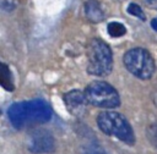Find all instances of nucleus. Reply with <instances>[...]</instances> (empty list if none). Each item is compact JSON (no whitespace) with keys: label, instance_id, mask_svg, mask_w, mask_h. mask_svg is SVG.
Segmentation results:
<instances>
[{"label":"nucleus","instance_id":"7","mask_svg":"<svg viewBox=\"0 0 157 154\" xmlns=\"http://www.w3.org/2000/svg\"><path fill=\"white\" fill-rule=\"evenodd\" d=\"M64 101H65L66 108L74 115H81L85 111L86 104L88 103L85 93H82V92H80L77 89H74V90L67 92L64 95Z\"/></svg>","mask_w":157,"mask_h":154},{"label":"nucleus","instance_id":"1","mask_svg":"<svg viewBox=\"0 0 157 154\" xmlns=\"http://www.w3.org/2000/svg\"><path fill=\"white\" fill-rule=\"evenodd\" d=\"M7 114L10 122L17 130L44 123L52 119V109L42 99L15 103L9 108Z\"/></svg>","mask_w":157,"mask_h":154},{"label":"nucleus","instance_id":"6","mask_svg":"<svg viewBox=\"0 0 157 154\" xmlns=\"http://www.w3.org/2000/svg\"><path fill=\"white\" fill-rule=\"evenodd\" d=\"M28 149L36 154L52 153L55 150V139L50 132L45 130L36 131L29 139Z\"/></svg>","mask_w":157,"mask_h":154},{"label":"nucleus","instance_id":"11","mask_svg":"<svg viewBox=\"0 0 157 154\" xmlns=\"http://www.w3.org/2000/svg\"><path fill=\"white\" fill-rule=\"evenodd\" d=\"M128 12L135 17H139L141 20H145V16H144V11L141 10V7L136 4H130L129 7H128Z\"/></svg>","mask_w":157,"mask_h":154},{"label":"nucleus","instance_id":"12","mask_svg":"<svg viewBox=\"0 0 157 154\" xmlns=\"http://www.w3.org/2000/svg\"><path fill=\"white\" fill-rule=\"evenodd\" d=\"M148 7L151 9H157V0H142Z\"/></svg>","mask_w":157,"mask_h":154},{"label":"nucleus","instance_id":"13","mask_svg":"<svg viewBox=\"0 0 157 154\" xmlns=\"http://www.w3.org/2000/svg\"><path fill=\"white\" fill-rule=\"evenodd\" d=\"M151 24H152V28H153L155 31H157V18H153V20L151 21Z\"/></svg>","mask_w":157,"mask_h":154},{"label":"nucleus","instance_id":"8","mask_svg":"<svg viewBox=\"0 0 157 154\" xmlns=\"http://www.w3.org/2000/svg\"><path fill=\"white\" fill-rule=\"evenodd\" d=\"M85 13L87 18L92 22H101L104 20V12L99 4L94 0H90L85 5Z\"/></svg>","mask_w":157,"mask_h":154},{"label":"nucleus","instance_id":"4","mask_svg":"<svg viewBox=\"0 0 157 154\" xmlns=\"http://www.w3.org/2000/svg\"><path fill=\"white\" fill-rule=\"evenodd\" d=\"M123 61L126 70L140 79L151 78L156 71V65L151 54L141 48H134L126 51Z\"/></svg>","mask_w":157,"mask_h":154},{"label":"nucleus","instance_id":"10","mask_svg":"<svg viewBox=\"0 0 157 154\" xmlns=\"http://www.w3.org/2000/svg\"><path fill=\"white\" fill-rule=\"evenodd\" d=\"M107 31L109 33L110 37L113 38H119V37H123L125 33H126V28L123 23H119V22H110L107 27Z\"/></svg>","mask_w":157,"mask_h":154},{"label":"nucleus","instance_id":"5","mask_svg":"<svg viewBox=\"0 0 157 154\" xmlns=\"http://www.w3.org/2000/svg\"><path fill=\"white\" fill-rule=\"evenodd\" d=\"M88 104L104 109H113L119 106L120 98L114 87L103 81H94L85 90Z\"/></svg>","mask_w":157,"mask_h":154},{"label":"nucleus","instance_id":"14","mask_svg":"<svg viewBox=\"0 0 157 154\" xmlns=\"http://www.w3.org/2000/svg\"><path fill=\"white\" fill-rule=\"evenodd\" d=\"M90 154H104V153L99 152V150H94V152H90Z\"/></svg>","mask_w":157,"mask_h":154},{"label":"nucleus","instance_id":"2","mask_svg":"<svg viewBox=\"0 0 157 154\" xmlns=\"http://www.w3.org/2000/svg\"><path fill=\"white\" fill-rule=\"evenodd\" d=\"M87 72L93 76H107L113 68V55L109 46L101 39L93 38L87 45Z\"/></svg>","mask_w":157,"mask_h":154},{"label":"nucleus","instance_id":"9","mask_svg":"<svg viewBox=\"0 0 157 154\" xmlns=\"http://www.w3.org/2000/svg\"><path fill=\"white\" fill-rule=\"evenodd\" d=\"M0 82H1V86L5 89H7V90H12L13 89V81H12V77H11V71L5 64H1Z\"/></svg>","mask_w":157,"mask_h":154},{"label":"nucleus","instance_id":"3","mask_svg":"<svg viewBox=\"0 0 157 154\" xmlns=\"http://www.w3.org/2000/svg\"><path fill=\"white\" fill-rule=\"evenodd\" d=\"M97 125L101 128V131L108 136H113L130 145L135 143V134L130 123L119 112L115 111L101 112L97 116Z\"/></svg>","mask_w":157,"mask_h":154}]
</instances>
